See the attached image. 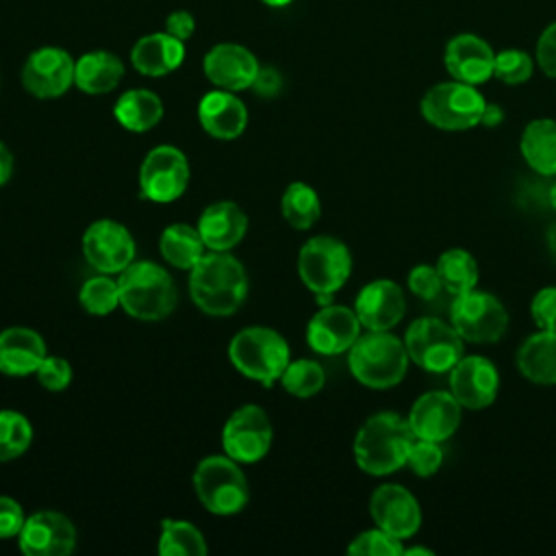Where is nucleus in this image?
<instances>
[{"mask_svg":"<svg viewBox=\"0 0 556 556\" xmlns=\"http://www.w3.org/2000/svg\"><path fill=\"white\" fill-rule=\"evenodd\" d=\"M189 295L211 317H228L248 295V274L230 252L208 250L189 269Z\"/></svg>","mask_w":556,"mask_h":556,"instance_id":"1","label":"nucleus"},{"mask_svg":"<svg viewBox=\"0 0 556 556\" xmlns=\"http://www.w3.org/2000/svg\"><path fill=\"white\" fill-rule=\"evenodd\" d=\"M415 434L397 413L371 415L354 437V460L369 476H387L406 465Z\"/></svg>","mask_w":556,"mask_h":556,"instance_id":"2","label":"nucleus"},{"mask_svg":"<svg viewBox=\"0 0 556 556\" xmlns=\"http://www.w3.org/2000/svg\"><path fill=\"white\" fill-rule=\"evenodd\" d=\"M119 306L135 319L159 321L176 308L178 289L165 267L154 261H132L117 278Z\"/></svg>","mask_w":556,"mask_h":556,"instance_id":"3","label":"nucleus"},{"mask_svg":"<svg viewBox=\"0 0 556 556\" xmlns=\"http://www.w3.org/2000/svg\"><path fill=\"white\" fill-rule=\"evenodd\" d=\"M408 352L389 330H369L348 350L352 376L369 389H391L402 382L408 369Z\"/></svg>","mask_w":556,"mask_h":556,"instance_id":"4","label":"nucleus"},{"mask_svg":"<svg viewBox=\"0 0 556 556\" xmlns=\"http://www.w3.org/2000/svg\"><path fill=\"white\" fill-rule=\"evenodd\" d=\"M228 358L245 378L271 387L289 365L291 350L278 330L267 326H248L230 339Z\"/></svg>","mask_w":556,"mask_h":556,"instance_id":"5","label":"nucleus"},{"mask_svg":"<svg viewBox=\"0 0 556 556\" xmlns=\"http://www.w3.org/2000/svg\"><path fill=\"white\" fill-rule=\"evenodd\" d=\"M352 271V254L348 245L334 237L317 235L298 252L300 280L315 293L317 304H332V293L339 291Z\"/></svg>","mask_w":556,"mask_h":556,"instance_id":"6","label":"nucleus"},{"mask_svg":"<svg viewBox=\"0 0 556 556\" xmlns=\"http://www.w3.org/2000/svg\"><path fill=\"white\" fill-rule=\"evenodd\" d=\"M193 491L200 504L213 515H235L250 500V484L239 463L228 454L202 458L193 471Z\"/></svg>","mask_w":556,"mask_h":556,"instance_id":"7","label":"nucleus"},{"mask_svg":"<svg viewBox=\"0 0 556 556\" xmlns=\"http://www.w3.org/2000/svg\"><path fill=\"white\" fill-rule=\"evenodd\" d=\"M484 104L486 100L476 85L447 80L430 87L419 109L424 119L441 130H467L480 124Z\"/></svg>","mask_w":556,"mask_h":556,"instance_id":"8","label":"nucleus"},{"mask_svg":"<svg viewBox=\"0 0 556 556\" xmlns=\"http://www.w3.org/2000/svg\"><path fill=\"white\" fill-rule=\"evenodd\" d=\"M404 345L408 358L430 374H445L465 356L463 337L437 317L415 319L404 334Z\"/></svg>","mask_w":556,"mask_h":556,"instance_id":"9","label":"nucleus"},{"mask_svg":"<svg viewBox=\"0 0 556 556\" xmlns=\"http://www.w3.org/2000/svg\"><path fill=\"white\" fill-rule=\"evenodd\" d=\"M450 319L463 341L469 343H495L508 326L504 304L495 295L478 289L454 295Z\"/></svg>","mask_w":556,"mask_h":556,"instance_id":"10","label":"nucleus"},{"mask_svg":"<svg viewBox=\"0 0 556 556\" xmlns=\"http://www.w3.org/2000/svg\"><path fill=\"white\" fill-rule=\"evenodd\" d=\"M274 439V428L267 413L256 404L237 408L224 424L222 447L237 463L250 465L261 460Z\"/></svg>","mask_w":556,"mask_h":556,"instance_id":"11","label":"nucleus"},{"mask_svg":"<svg viewBox=\"0 0 556 556\" xmlns=\"http://www.w3.org/2000/svg\"><path fill=\"white\" fill-rule=\"evenodd\" d=\"M189 185V161L176 146L152 148L139 167L141 195L152 202H174Z\"/></svg>","mask_w":556,"mask_h":556,"instance_id":"12","label":"nucleus"},{"mask_svg":"<svg viewBox=\"0 0 556 556\" xmlns=\"http://www.w3.org/2000/svg\"><path fill=\"white\" fill-rule=\"evenodd\" d=\"M76 61L72 54L56 46H43L28 54L22 65V87L41 100L63 96L74 85Z\"/></svg>","mask_w":556,"mask_h":556,"instance_id":"13","label":"nucleus"},{"mask_svg":"<svg viewBox=\"0 0 556 556\" xmlns=\"http://www.w3.org/2000/svg\"><path fill=\"white\" fill-rule=\"evenodd\" d=\"M83 254L100 274H119L135 261V239L115 219H98L83 235Z\"/></svg>","mask_w":556,"mask_h":556,"instance_id":"14","label":"nucleus"},{"mask_svg":"<svg viewBox=\"0 0 556 556\" xmlns=\"http://www.w3.org/2000/svg\"><path fill=\"white\" fill-rule=\"evenodd\" d=\"M76 528L63 513L37 510L26 517L17 545L26 556H67L76 547Z\"/></svg>","mask_w":556,"mask_h":556,"instance_id":"15","label":"nucleus"},{"mask_svg":"<svg viewBox=\"0 0 556 556\" xmlns=\"http://www.w3.org/2000/svg\"><path fill=\"white\" fill-rule=\"evenodd\" d=\"M361 337V321L348 306L326 304L321 306L306 326V343L311 350L324 356L348 352Z\"/></svg>","mask_w":556,"mask_h":556,"instance_id":"16","label":"nucleus"},{"mask_svg":"<svg viewBox=\"0 0 556 556\" xmlns=\"http://www.w3.org/2000/svg\"><path fill=\"white\" fill-rule=\"evenodd\" d=\"M500 389V374L495 365L478 354L463 356L450 369V391L463 408L480 410L493 404Z\"/></svg>","mask_w":556,"mask_h":556,"instance_id":"17","label":"nucleus"},{"mask_svg":"<svg viewBox=\"0 0 556 556\" xmlns=\"http://www.w3.org/2000/svg\"><path fill=\"white\" fill-rule=\"evenodd\" d=\"M369 515L384 532L408 539L421 526V508L417 497L400 484H382L369 497Z\"/></svg>","mask_w":556,"mask_h":556,"instance_id":"18","label":"nucleus"},{"mask_svg":"<svg viewBox=\"0 0 556 556\" xmlns=\"http://www.w3.org/2000/svg\"><path fill=\"white\" fill-rule=\"evenodd\" d=\"M460 410L452 391H428L415 400L406 419L417 439L443 443L458 430Z\"/></svg>","mask_w":556,"mask_h":556,"instance_id":"19","label":"nucleus"},{"mask_svg":"<svg viewBox=\"0 0 556 556\" xmlns=\"http://www.w3.org/2000/svg\"><path fill=\"white\" fill-rule=\"evenodd\" d=\"M204 76L217 87V89H228V91H243L250 89L256 72H258V61L241 43L224 41L213 46L202 61Z\"/></svg>","mask_w":556,"mask_h":556,"instance_id":"20","label":"nucleus"},{"mask_svg":"<svg viewBox=\"0 0 556 556\" xmlns=\"http://www.w3.org/2000/svg\"><path fill=\"white\" fill-rule=\"evenodd\" d=\"M354 313L367 330H391L406 313L404 291L389 278L371 280L358 291Z\"/></svg>","mask_w":556,"mask_h":556,"instance_id":"21","label":"nucleus"},{"mask_svg":"<svg viewBox=\"0 0 556 556\" xmlns=\"http://www.w3.org/2000/svg\"><path fill=\"white\" fill-rule=\"evenodd\" d=\"M445 70L454 80L467 85H482L493 76L495 52L478 35L463 33L447 41L445 46Z\"/></svg>","mask_w":556,"mask_h":556,"instance_id":"22","label":"nucleus"},{"mask_svg":"<svg viewBox=\"0 0 556 556\" xmlns=\"http://www.w3.org/2000/svg\"><path fill=\"white\" fill-rule=\"evenodd\" d=\"M198 119L206 135L230 141L237 139L248 126V109L235 91L213 89L202 96L198 104Z\"/></svg>","mask_w":556,"mask_h":556,"instance_id":"23","label":"nucleus"},{"mask_svg":"<svg viewBox=\"0 0 556 556\" xmlns=\"http://www.w3.org/2000/svg\"><path fill=\"white\" fill-rule=\"evenodd\" d=\"M195 228L200 230L206 250L228 252L243 239L248 230V215L237 202L219 200L202 211Z\"/></svg>","mask_w":556,"mask_h":556,"instance_id":"24","label":"nucleus"},{"mask_svg":"<svg viewBox=\"0 0 556 556\" xmlns=\"http://www.w3.org/2000/svg\"><path fill=\"white\" fill-rule=\"evenodd\" d=\"M48 356L43 337L26 326H11L0 332V371L7 376L35 374Z\"/></svg>","mask_w":556,"mask_h":556,"instance_id":"25","label":"nucleus"},{"mask_svg":"<svg viewBox=\"0 0 556 556\" xmlns=\"http://www.w3.org/2000/svg\"><path fill=\"white\" fill-rule=\"evenodd\" d=\"M182 61H185V41H178L165 30L139 37L130 50L132 67L139 74L152 76V78H159L178 70Z\"/></svg>","mask_w":556,"mask_h":556,"instance_id":"26","label":"nucleus"},{"mask_svg":"<svg viewBox=\"0 0 556 556\" xmlns=\"http://www.w3.org/2000/svg\"><path fill=\"white\" fill-rule=\"evenodd\" d=\"M122 78H124V63L113 52L91 50L78 56L76 61L74 85L89 96H102L113 91Z\"/></svg>","mask_w":556,"mask_h":556,"instance_id":"27","label":"nucleus"},{"mask_svg":"<svg viewBox=\"0 0 556 556\" xmlns=\"http://www.w3.org/2000/svg\"><path fill=\"white\" fill-rule=\"evenodd\" d=\"M517 369L534 384H556V330L530 334L517 350Z\"/></svg>","mask_w":556,"mask_h":556,"instance_id":"28","label":"nucleus"},{"mask_svg":"<svg viewBox=\"0 0 556 556\" xmlns=\"http://www.w3.org/2000/svg\"><path fill=\"white\" fill-rule=\"evenodd\" d=\"M526 163L543 176H556V122L549 117L532 119L519 141Z\"/></svg>","mask_w":556,"mask_h":556,"instance_id":"29","label":"nucleus"},{"mask_svg":"<svg viewBox=\"0 0 556 556\" xmlns=\"http://www.w3.org/2000/svg\"><path fill=\"white\" fill-rule=\"evenodd\" d=\"M113 115L126 130L146 132L161 122L163 102L150 89H128L117 98Z\"/></svg>","mask_w":556,"mask_h":556,"instance_id":"30","label":"nucleus"},{"mask_svg":"<svg viewBox=\"0 0 556 556\" xmlns=\"http://www.w3.org/2000/svg\"><path fill=\"white\" fill-rule=\"evenodd\" d=\"M159 250L161 256L178 269H191L206 254L200 230L189 224H169L159 237Z\"/></svg>","mask_w":556,"mask_h":556,"instance_id":"31","label":"nucleus"},{"mask_svg":"<svg viewBox=\"0 0 556 556\" xmlns=\"http://www.w3.org/2000/svg\"><path fill=\"white\" fill-rule=\"evenodd\" d=\"M156 549L161 556H204L208 552L200 528L185 519L161 521Z\"/></svg>","mask_w":556,"mask_h":556,"instance_id":"32","label":"nucleus"},{"mask_svg":"<svg viewBox=\"0 0 556 556\" xmlns=\"http://www.w3.org/2000/svg\"><path fill=\"white\" fill-rule=\"evenodd\" d=\"M280 213L295 230H308L321 215L317 191L306 182H291L280 198Z\"/></svg>","mask_w":556,"mask_h":556,"instance_id":"33","label":"nucleus"},{"mask_svg":"<svg viewBox=\"0 0 556 556\" xmlns=\"http://www.w3.org/2000/svg\"><path fill=\"white\" fill-rule=\"evenodd\" d=\"M437 271L441 278V285L447 293L458 295L465 291L476 289L478 285V263L476 258L463 250V248H452L445 250L439 261H437Z\"/></svg>","mask_w":556,"mask_h":556,"instance_id":"34","label":"nucleus"},{"mask_svg":"<svg viewBox=\"0 0 556 556\" xmlns=\"http://www.w3.org/2000/svg\"><path fill=\"white\" fill-rule=\"evenodd\" d=\"M33 441V426L20 410H0V463L22 456Z\"/></svg>","mask_w":556,"mask_h":556,"instance_id":"35","label":"nucleus"},{"mask_svg":"<svg viewBox=\"0 0 556 556\" xmlns=\"http://www.w3.org/2000/svg\"><path fill=\"white\" fill-rule=\"evenodd\" d=\"M326 382V374L324 367L317 361L311 358H298V361H289V365L285 367L282 376H280V384L287 393L295 395V397H313L315 393L321 391Z\"/></svg>","mask_w":556,"mask_h":556,"instance_id":"36","label":"nucleus"},{"mask_svg":"<svg viewBox=\"0 0 556 556\" xmlns=\"http://www.w3.org/2000/svg\"><path fill=\"white\" fill-rule=\"evenodd\" d=\"M78 300L89 315L104 317L119 306V285L111 278V274H98L83 282Z\"/></svg>","mask_w":556,"mask_h":556,"instance_id":"37","label":"nucleus"},{"mask_svg":"<svg viewBox=\"0 0 556 556\" xmlns=\"http://www.w3.org/2000/svg\"><path fill=\"white\" fill-rule=\"evenodd\" d=\"M348 554L352 556H400L404 554L402 539L384 532L382 528L365 530L352 539L348 545Z\"/></svg>","mask_w":556,"mask_h":556,"instance_id":"38","label":"nucleus"},{"mask_svg":"<svg viewBox=\"0 0 556 556\" xmlns=\"http://www.w3.org/2000/svg\"><path fill=\"white\" fill-rule=\"evenodd\" d=\"M534 72V61L523 50H502L495 54L493 76L506 85H521L526 83Z\"/></svg>","mask_w":556,"mask_h":556,"instance_id":"39","label":"nucleus"},{"mask_svg":"<svg viewBox=\"0 0 556 556\" xmlns=\"http://www.w3.org/2000/svg\"><path fill=\"white\" fill-rule=\"evenodd\" d=\"M406 465L410 467V471L419 478H430L434 476L441 465H443V450L441 443L437 441H428V439H417L413 441L410 450H408V458Z\"/></svg>","mask_w":556,"mask_h":556,"instance_id":"40","label":"nucleus"},{"mask_svg":"<svg viewBox=\"0 0 556 556\" xmlns=\"http://www.w3.org/2000/svg\"><path fill=\"white\" fill-rule=\"evenodd\" d=\"M37 382L48 391H63L72 382V365L61 356H46L35 371Z\"/></svg>","mask_w":556,"mask_h":556,"instance_id":"41","label":"nucleus"},{"mask_svg":"<svg viewBox=\"0 0 556 556\" xmlns=\"http://www.w3.org/2000/svg\"><path fill=\"white\" fill-rule=\"evenodd\" d=\"M530 315L541 330H556V287H543L534 293Z\"/></svg>","mask_w":556,"mask_h":556,"instance_id":"42","label":"nucleus"},{"mask_svg":"<svg viewBox=\"0 0 556 556\" xmlns=\"http://www.w3.org/2000/svg\"><path fill=\"white\" fill-rule=\"evenodd\" d=\"M408 289L421 300H434L443 289L437 267L432 265H417L408 271Z\"/></svg>","mask_w":556,"mask_h":556,"instance_id":"43","label":"nucleus"},{"mask_svg":"<svg viewBox=\"0 0 556 556\" xmlns=\"http://www.w3.org/2000/svg\"><path fill=\"white\" fill-rule=\"evenodd\" d=\"M24 521L26 515L22 504L9 495H0V539L17 536Z\"/></svg>","mask_w":556,"mask_h":556,"instance_id":"44","label":"nucleus"},{"mask_svg":"<svg viewBox=\"0 0 556 556\" xmlns=\"http://www.w3.org/2000/svg\"><path fill=\"white\" fill-rule=\"evenodd\" d=\"M536 63L549 78H556V22H552L536 41Z\"/></svg>","mask_w":556,"mask_h":556,"instance_id":"45","label":"nucleus"},{"mask_svg":"<svg viewBox=\"0 0 556 556\" xmlns=\"http://www.w3.org/2000/svg\"><path fill=\"white\" fill-rule=\"evenodd\" d=\"M165 33L176 37L178 41H187L193 33H195V20L189 11L185 9H178V11H172L167 17H165Z\"/></svg>","mask_w":556,"mask_h":556,"instance_id":"46","label":"nucleus"},{"mask_svg":"<svg viewBox=\"0 0 556 556\" xmlns=\"http://www.w3.org/2000/svg\"><path fill=\"white\" fill-rule=\"evenodd\" d=\"M250 89H254V93L261 98H274L282 89V76L276 67H258Z\"/></svg>","mask_w":556,"mask_h":556,"instance_id":"47","label":"nucleus"},{"mask_svg":"<svg viewBox=\"0 0 556 556\" xmlns=\"http://www.w3.org/2000/svg\"><path fill=\"white\" fill-rule=\"evenodd\" d=\"M504 122V111L500 104H493V102H486L484 104V111H482V117H480V124L493 128V126H500Z\"/></svg>","mask_w":556,"mask_h":556,"instance_id":"48","label":"nucleus"},{"mask_svg":"<svg viewBox=\"0 0 556 556\" xmlns=\"http://www.w3.org/2000/svg\"><path fill=\"white\" fill-rule=\"evenodd\" d=\"M13 174V154L11 150L0 141V187L11 178Z\"/></svg>","mask_w":556,"mask_h":556,"instance_id":"49","label":"nucleus"},{"mask_svg":"<svg viewBox=\"0 0 556 556\" xmlns=\"http://www.w3.org/2000/svg\"><path fill=\"white\" fill-rule=\"evenodd\" d=\"M547 245H549L552 258L556 261V224H552V228H549V232H547Z\"/></svg>","mask_w":556,"mask_h":556,"instance_id":"50","label":"nucleus"},{"mask_svg":"<svg viewBox=\"0 0 556 556\" xmlns=\"http://www.w3.org/2000/svg\"><path fill=\"white\" fill-rule=\"evenodd\" d=\"M404 554H406V556H413V554H424V556H434V552H432V549H426V547H408V549H404Z\"/></svg>","mask_w":556,"mask_h":556,"instance_id":"51","label":"nucleus"},{"mask_svg":"<svg viewBox=\"0 0 556 556\" xmlns=\"http://www.w3.org/2000/svg\"><path fill=\"white\" fill-rule=\"evenodd\" d=\"M263 4H267V7H271V9H280V7H287V4H291L293 0H261Z\"/></svg>","mask_w":556,"mask_h":556,"instance_id":"52","label":"nucleus"},{"mask_svg":"<svg viewBox=\"0 0 556 556\" xmlns=\"http://www.w3.org/2000/svg\"><path fill=\"white\" fill-rule=\"evenodd\" d=\"M549 204H552V208L556 211V180H554V185H552V189H549Z\"/></svg>","mask_w":556,"mask_h":556,"instance_id":"53","label":"nucleus"}]
</instances>
